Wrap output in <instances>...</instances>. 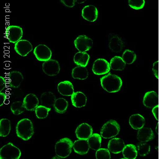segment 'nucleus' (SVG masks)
Segmentation results:
<instances>
[{
  "instance_id": "nucleus-20",
  "label": "nucleus",
  "mask_w": 159,
  "mask_h": 159,
  "mask_svg": "<svg viewBox=\"0 0 159 159\" xmlns=\"http://www.w3.org/2000/svg\"><path fill=\"white\" fill-rule=\"evenodd\" d=\"M73 148L76 153L80 155H85L89 152L90 147L87 140L78 139L73 143Z\"/></svg>"
},
{
  "instance_id": "nucleus-37",
  "label": "nucleus",
  "mask_w": 159,
  "mask_h": 159,
  "mask_svg": "<svg viewBox=\"0 0 159 159\" xmlns=\"http://www.w3.org/2000/svg\"><path fill=\"white\" fill-rule=\"evenodd\" d=\"M129 4L130 7L134 10L143 9L145 5L144 0H129Z\"/></svg>"
},
{
  "instance_id": "nucleus-10",
  "label": "nucleus",
  "mask_w": 159,
  "mask_h": 159,
  "mask_svg": "<svg viewBox=\"0 0 159 159\" xmlns=\"http://www.w3.org/2000/svg\"><path fill=\"white\" fill-rule=\"evenodd\" d=\"M92 70L93 73L97 75L106 74L110 71V64L103 58H98L93 63Z\"/></svg>"
},
{
  "instance_id": "nucleus-21",
  "label": "nucleus",
  "mask_w": 159,
  "mask_h": 159,
  "mask_svg": "<svg viewBox=\"0 0 159 159\" xmlns=\"http://www.w3.org/2000/svg\"><path fill=\"white\" fill-rule=\"evenodd\" d=\"M57 90L63 96H72L74 93L72 83L69 81L61 82L57 85Z\"/></svg>"
},
{
  "instance_id": "nucleus-44",
  "label": "nucleus",
  "mask_w": 159,
  "mask_h": 159,
  "mask_svg": "<svg viewBox=\"0 0 159 159\" xmlns=\"http://www.w3.org/2000/svg\"><path fill=\"white\" fill-rule=\"evenodd\" d=\"M76 1L78 2V3H82L85 2V1Z\"/></svg>"
},
{
  "instance_id": "nucleus-45",
  "label": "nucleus",
  "mask_w": 159,
  "mask_h": 159,
  "mask_svg": "<svg viewBox=\"0 0 159 159\" xmlns=\"http://www.w3.org/2000/svg\"><path fill=\"white\" fill-rule=\"evenodd\" d=\"M125 159V158H123V159Z\"/></svg>"
},
{
  "instance_id": "nucleus-39",
  "label": "nucleus",
  "mask_w": 159,
  "mask_h": 159,
  "mask_svg": "<svg viewBox=\"0 0 159 159\" xmlns=\"http://www.w3.org/2000/svg\"><path fill=\"white\" fill-rule=\"evenodd\" d=\"M153 71L156 78H159V61H157L153 64Z\"/></svg>"
},
{
  "instance_id": "nucleus-33",
  "label": "nucleus",
  "mask_w": 159,
  "mask_h": 159,
  "mask_svg": "<svg viewBox=\"0 0 159 159\" xmlns=\"http://www.w3.org/2000/svg\"><path fill=\"white\" fill-rule=\"evenodd\" d=\"M51 110V108H47L43 105H40L38 106V107L36 109L35 113L37 117L39 119H44L47 117Z\"/></svg>"
},
{
  "instance_id": "nucleus-6",
  "label": "nucleus",
  "mask_w": 159,
  "mask_h": 159,
  "mask_svg": "<svg viewBox=\"0 0 159 159\" xmlns=\"http://www.w3.org/2000/svg\"><path fill=\"white\" fill-rule=\"evenodd\" d=\"M6 37L11 43H16L23 36V30L18 25H9L6 28Z\"/></svg>"
},
{
  "instance_id": "nucleus-18",
  "label": "nucleus",
  "mask_w": 159,
  "mask_h": 159,
  "mask_svg": "<svg viewBox=\"0 0 159 159\" xmlns=\"http://www.w3.org/2000/svg\"><path fill=\"white\" fill-rule=\"evenodd\" d=\"M71 101L73 106L76 108L84 107L87 102V97L83 92H74L71 96Z\"/></svg>"
},
{
  "instance_id": "nucleus-24",
  "label": "nucleus",
  "mask_w": 159,
  "mask_h": 159,
  "mask_svg": "<svg viewBox=\"0 0 159 159\" xmlns=\"http://www.w3.org/2000/svg\"><path fill=\"white\" fill-rule=\"evenodd\" d=\"M56 100V96L52 92L49 91L43 92L40 96L41 103L43 106L47 108L54 106Z\"/></svg>"
},
{
  "instance_id": "nucleus-26",
  "label": "nucleus",
  "mask_w": 159,
  "mask_h": 159,
  "mask_svg": "<svg viewBox=\"0 0 159 159\" xmlns=\"http://www.w3.org/2000/svg\"><path fill=\"white\" fill-rule=\"evenodd\" d=\"M72 76L74 79L84 80L87 79L89 76V72L86 67L78 66L72 70Z\"/></svg>"
},
{
  "instance_id": "nucleus-12",
  "label": "nucleus",
  "mask_w": 159,
  "mask_h": 159,
  "mask_svg": "<svg viewBox=\"0 0 159 159\" xmlns=\"http://www.w3.org/2000/svg\"><path fill=\"white\" fill-rule=\"evenodd\" d=\"M33 47L30 42L27 40H20L15 43V50L20 56H26L33 51Z\"/></svg>"
},
{
  "instance_id": "nucleus-28",
  "label": "nucleus",
  "mask_w": 159,
  "mask_h": 159,
  "mask_svg": "<svg viewBox=\"0 0 159 159\" xmlns=\"http://www.w3.org/2000/svg\"><path fill=\"white\" fill-rule=\"evenodd\" d=\"M122 152L124 157L126 159H136L138 155V150L135 146L133 144L125 145Z\"/></svg>"
},
{
  "instance_id": "nucleus-35",
  "label": "nucleus",
  "mask_w": 159,
  "mask_h": 159,
  "mask_svg": "<svg viewBox=\"0 0 159 159\" xmlns=\"http://www.w3.org/2000/svg\"><path fill=\"white\" fill-rule=\"evenodd\" d=\"M138 153L141 157H145L150 153L151 147L147 143H140L138 145Z\"/></svg>"
},
{
  "instance_id": "nucleus-13",
  "label": "nucleus",
  "mask_w": 159,
  "mask_h": 159,
  "mask_svg": "<svg viewBox=\"0 0 159 159\" xmlns=\"http://www.w3.org/2000/svg\"><path fill=\"white\" fill-rule=\"evenodd\" d=\"M75 134L79 139L88 140L93 134V129L88 124L83 123L77 127Z\"/></svg>"
},
{
  "instance_id": "nucleus-19",
  "label": "nucleus",
  "mask_w": 159,
  "mask_h": 159,
  "mask_svg": "<svg viewBox=\"0 0 159 159\" xmlns=\"http://www.w3.org/2000/svg\"><path fill=\"white\" fill-rule=\"evenodd\" d=\"M153 132L148 127H143L138 130L137 138L141 143H147L154 139Z\"/></svg>"
},
{
  "instance_id": "nucleus-5",
  "label": "nucleus",
  "mask_w": 159,
  "mask_h": 159,
  "mask_svg": "<svg viewBox=\"0 0 159 159\" xmlns=\"http://www.w3.org/2000/svg\"><path fill=\"white\" fill-rule=\"evenodd\" d=\"M21 152L12 143L4 145L0 150V159H19Z\"/></svg>"
},
{
  "instance_id": "nucleus-16",
  "label": "nucleus",
  "mask_w": 159,
  "mask_h": 159,
  "mask_svg": "<svg viewBox=\"0 0 159 159\" xmlns=\"http://www.w3.org/2000/svg\"><path fill=\"white\" fill-rule=\"evenodd\" d=\"M39 100L34 94L30 93L25 96L23 100V106L25 110L33 111L38 107Z\"/></svg>"
},
{
  "instance_id": "nucleus-40",
  "label": "nucleus",
  "mask_w": 159,
  "mask_h": 159,
  "mask_svg": "<svg viewBox=\"0 0 159 159\" xmlns=\"http://www.w3.org/2000/svg\"><path fill=\"white\" fill-rule=\"evenodd\" d=\"M7 86V81L3 77H0V92H2V91L5 89Z\"/></svg>"
},
{
  "instance_id": "nucleus-8",
  "label": "nucleus",
  "mask_w": 159,
  "mask_h": 159,
  "mask_svg": "<svg viewBox=\"0 0 159 159\" xmlns=\"http://www.w3.org/2000/svg\"><path fill=\"white\" fill-rule=\"evenodd\" d=\"M43 73L48 76H56L59 74L61 70L60 63L55 60H51L43 62L42 65Z\"/></svg>"
},
{
  "instance_id": "nucleus-42",
  "label": "nucleus",
  "mask_w": 159,
  "mask_h": 159,
  "mask_svg": "<svg viewBox=\"0 0 159 159\" xmlns=\"http://www.w3.org/2000/svg\"><path fill=\"white\" fill-rule=\"evenodd\" d=\"M152 113L153 114L154 117L157 120H158L159 117V106L157 105L156 107L152 108Z\"/></svg>"
},
{
  "instance_id": "nucleus-17",
  "label": "nucleus",
  "mask_w": 159,
  "mask_h": 159,
  "mask_svg": "<svg viewBox=\"0 0 159 159\" xmlns=\"http://www.w3.org/2000/svg\"><path fill=\"white\" fill-rule=\"evenodd\" d=\"M125 147V143L120 138H112L109 141L108 148L112 153L118 154L123 152Z\"/></svg>"
},
{
  "instance_id": "nucleus-29",
  "label": "nucleus",
  "mask_w": 159,
  "mask_h": 159,
  "mask_svg": "<svg viewBox=\"0 0 159 159\" xmlns=\"http://www.w3.org/2000/svg\"><path fill=\"white\" fill-rule=\"evenodd\" d=\"M90 148L94 151H97L100 148L101 145V136L100 134L95 133L92 134L87 140Z\"/></svg>"
},
{
  "instance_id": "nucleus-1",
  "label": "nucleus",
  "mask_w": 159,
  "mask_h": 159,
  "mask_svg": "<svg viewBox=\"0 0 159 159\" xmlns=\"http://www.w3.org/2000/svg\"><path fill=\"white\" fill-rule=\"evenodd\" d=\"M101 87L109 93H115L119 91L123 85V81L119 76L108 73L100 78Z\"/></svg>"
},
{
  "instance_id": "nucleus-30",
  "label": "nucleus",
  "mask_w": 159,
  "mask_h": 159,
  "mask_svg": "<svg viewBox=\"0 0 159 159\" xmlns=\"http://www.w3.org/2000/svg\"><path fill=\"white\" fill-rule=\"evenodd\" d=\"M68 106V101L64 98H60L56 99L53 107L55 112L58 114H64L66 111Z\"/></svg>"
},
{
  "instance_id": "nucleus-43",
  "label": "nucleus",
  "mask_w": 159,
  "mask_h": 159,
  "mask_svg": "<svg viewBox=\"0 0 159 159\" xmlns=\"http://www.w3.org/2000/svg\"><path fill=\"white\" fill-rule=\"evenodd\" d=\"M52 159H63V158H61V157H60L58 156H56L52 158Z\"/></svg>"
},
{
  "instance_id": "nucleus-15",
  "label": "nucleus",
  "mask_w": 159,
  "mask_h": 159,
  "mask_svg": "<svg viewBox=\"0 0 159 159\" xmlns=\"http://www.w3.org/2000/svg\"><path fill=\"white\" fill-rule=\"evenodd\" d=\"M159 96L157 92L151 91L147 92L143 98V103L148 108H153L158 105Z\"/></svg>"
},
{
  "instance_id": "nucleus-11",
  "label": "nucleus",
  "mask_w": 159,
  "mask_h": 159,
  "mask_svg": "<svg viewBox=\"0 0 159 159\" xmlns=\"http://www.w3.org/2000/svg\"><path fill=\"white\" fill-rule=\"evenodd\" d=\"M23 80V75L17 70H12L6 75V81L7 85L13 88H18L20 87Z\"/></svg>"
},
{
  "instance_id": "nucleus-23",
  "label": "nucleus",
  "mask_w": 159,
  "mask_h": 159,
  "mask_svg": "<svg viewBox=\"0 0 159 159\" xmlns=\"http://www.w3.org/2000/svg\"><path fill=\"white\" fill-rule=\"evenodd\" d=\"M109 47L114 52H120L124 48V42L118 36H114L110 38L109 42Z\"/></svg>"
},
{
  "instance_id": "nucleus-31",
  "label": "nucleus",
  "mask_w": 159,
  "mask_h": 159,
  "mask_svg": "<svg viewBox=\"0 0 159 159\" xmlns=\"http://www.w3.org/2000/svg\"><path fill=\"white\" fill-rule=\"evenodd\" d=\"M11 121L9 119L3 118L0 120V136L6 137L11 131Z\"/></svg>"
},
{
  "instance_id": "nucleus-9",
  "label": "nucleus",
  "mask_w": 159,
  "mask_h": 159,
  "mask_svg": "<svg viewBox=\"0 0 159 159\" xmlns=\"http://www.w3.org/2000/svg\"><path fill=\"white\" fill-rule=\"evenodd\" d=\"M74 44L79 52H86L92 48L93 40L85 35H80L74 40Z\"/></svg>"
},
{
  "instance_id": "nucleus-3",
  "label": "nucleus",
  "mask_w": 159,
  "mask_h": 159,
  "mask_svg": "<svg viewBox=\"0 0 159 159\" xmlns=\"http://www.w3.org/2000/svg\"><path fill=\"white\" fill-rule=\"evenodd\" d=\"M73 143L69 138L60 139L55 144V150L56 156L61 158H66L70 155L72 150Z\"/></svg>"
},
{
  "instance_id": "nucleus-41",
  "label": "nucleus",
  "mask_w": 159,
  "mask_h": 159,
  "mask_svg": "<svg viewBox=\"0 0 159 159\" xmlns=\"http://www.w3.org/2000/svg\"><path fill=\"white\" fill-rule=\"evenodd\" d=\"M7 100V95L4 93L0 92V106H2Z\"/></svg>"
},
{
  "instance_id": "nucleus-36",
  "label": "nucleus",
  "mask_w": 159,
  "mask_h": 159,
  "mask_svg": "<svg viewBox=\"0 0 159 159\" xmlns=\"http://www.w3.org/2000/svg\"><path fill=\"white\" fill-rule=\"evenodd\" d=\"M110 151L106 148H100L96 151V157L97 159H110Z\"/></svg>"
},
{
  "instance_id": "nucleus-4",
  "label": "nucleus",
  "mask_w": 159,
  "mask_h": 159,
  "mask_svg": "<svg viewBox=\"0 0 159 159\" xmlns=\"http://www.w3.org/2000/svg\"><path fill=\"white\" fill-rule=\"evenodd\" d=\"M120 126L117 121L115 120H110L102 126L100 130L101 138L108 139L114 138L120 132Z\"/></svg>"
},
{
  "instance_id": "nucleus-2",
  "label": "nucleus",
  "mask_w": 159,
  "mask_h": 159,
  "mask_svg": "<svg viewBox=\"0 0 159 159\" xmlns=\"http://www.w3.org/2000/svg\"><path fill=\"white\" fill-rule=\"evenodd\" d=\"M16 133L18 137L24 141L31 138L34 134V129L30 120L27 118L20 120L16 126Z\"/></svg>"
},
{
  "instance_id": "nucleus-25",
  "label": "nucleus",
  "mask_w": 159,
  "mask_h": 159,
  "mask_svg": "<svg viewBox=\"0 0 159 159\" xmlns=\"http://www.w3.org/2000/svg\"><path fill=\"white\" fill-rule=\"evenodd\" d=\"M90 60V56L86 52H76L73 58L74 63L78 66L82 67H86Z\"/></svg>"
},
{
  "instance_id": "nucleus-34",
  "label": "nucleus",
  "mask_w": 159,
  "mask_h": 159,
  "mask_svg": "<svg viewBox=\"0 0 159 159\" xmlns=\"http://www.w3.org/2000/svg\"><path fill=\"white\" fill-rule=\"evenodd\" d=\"M11 111L15 115H19L22 114L25 111V108L23 106V102L21 101H15L11 105Z\"/></svg>"
},
{
  "instance_id": "nucleus-27",
  "label": "nucleus",
  "mask_w": 159,
  "mask_h": 159,
  "mask_svg": "<svg viewBox=\"0 0 159 159\" xmlns=\"http://www.w3.org/2000/svg\"><path fill=\"white\" fill-rule=\"evenodd\" d=\"M110 69L114 70H123L126 67V63L121 57L116 56L112 57L110 61Z\"/></svg>"
},
{
  "instance_id": "nucleus-14",
  "label": "nucleus",
  "mask_w": 159,
  "mask_h": 159,
  "mask_svg": "<svg viewBox=\"0 0 159 159\" xmlns=\"http://www.w3.org/2000/svg\"><path fill=\"white\" fill-rule=\"evenodd\" d=\"M82 16L88 21L94 22L98 18V10L93 5L85 6L82 10Z\"/></svg>"
},
{
  "instance_id": "nucleus-32",
  "label": "nucleus",
  "mask_w": 159,
  "mask_h": 159,
  "mask_svg": "<svg viewBox=\"0 0 159 159\" xmlns=\"http://www.w3.org/2000/svg\"><path fill=\"white\" fill-rule=\"evenodd\" d=\"M122 58L125 63L127 64H132L136 59V55L133 51L126 49L123 52Z\"/></svg>"
},
{
  "instance_id": "nucleus-7",
  "label": "nucleus",
  "mask_w": 159,
  "mask_h": 159,
  "mask_svg": "<svg viewBox=\"0 0 159 159\" xmlns=\"http://www.w3.org/2000/svg\"><path fill=\"white\" fill-rule=\"evenodd\" d=\"M34 54L37 60L40 61H47L51 60L52 52L49 47L43 44H40L34 48Z\"/></svg>"
},
{
  "instance_id": "nucleus-22",
  "label": "nucleus",
  "mask_w": 159,
  "mask_h": 159,
  "mask_svg": "<svg viewBox=\"0 0 159 159\" xmlns=\"http://www.w3.org/2000/svg\"><path fill=\"white\" fill-rule=\"evenodd\" d=\"M129 123L134 129L139 130L144 126L145 120L144 117L140 114H134L129 117Z\"/></svg>"
},
{
  "instance_id": "nucleus-38",
  "label": "nucleus",
  "mask_w": 159,
  "mask_h": 159,
  "mask_svg": "<svg viewBox=\"0 0 159 159\" xmlns=\"http://www.w3.org/2000/svg\"><path fill=\"white\" fill-rule=\"evenodd\" d=\"M61 2L66 7H74V6L75 5L76 1H75V0H61Z\"/></svg>"
}]
</instances>
